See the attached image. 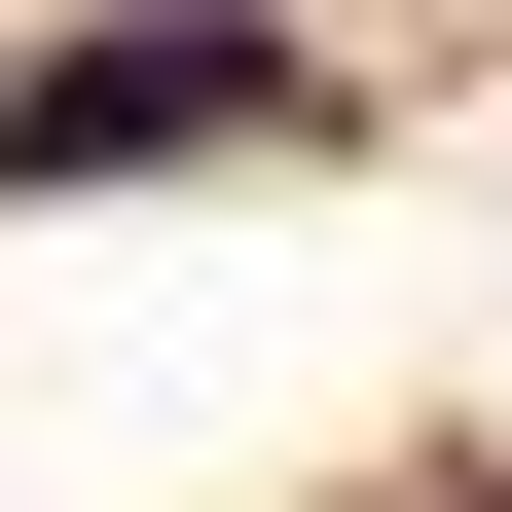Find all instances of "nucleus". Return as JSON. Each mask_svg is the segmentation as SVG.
Segmentation results:
<instances>
[{"label": "nucleus", "instance_id": "nucleus-1", "mask_svg": "<svg viewBox=\"0 0 512 512\" xmlns=\"http://www.w3.org/2000/svg\"><path fill=\"white\" fill-rule=\"evenodd\" d=\"M330 110V37H256V0H110V37H37L0 74V183H147V147H293Z\"/></svg>", "mask_w": 512, "mask_h": 512}]
</instances>
